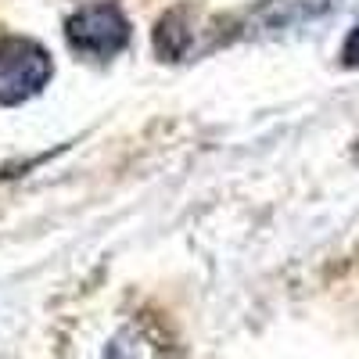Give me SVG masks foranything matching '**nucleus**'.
Returning a JSON list of instances; mask_svg holds the SVG:
<instances>
[{"label":"nucleus","mask_w":359,"mask_h":359,"mask_svg":"<svg viewBox=\"0 0 359 359\" xmlns=\"http://www.w3.org/2000/svg\"><path fill=\"white\" fill-rule=\"evenodd\" d=\"M341 65L345 69H359V22L348 29V36L341 43Z\"/></svg>","instance_id":"nucleus-5"},{"label":"nucleus","mask_w":359,"mask_h":359,"mask_svg":"<svg viewBox=\"0 0 359 359\" xmlns=\"http://www.w3.org/2000/svg\"><path fill=\"white\" fill-rule=\"evenodd\" d=\"M54 76V62L43 43L29 36L0 40V104L15 108L40 97Z\"/></svg>","instance_id":"nucleus-2"},{"label":"nucleus","mask_w":359,"mask_h":359,"mask_svg":"<svg viewBox=\"0 0 359 359\" xmlns=\"http://www.w3.org/2000/svg\"><path fill=\"white\" fill-rule=\"evenodd\" d=\"M334 8V0H259L248 11L237 15H219L216 18V33L219 47L233 40H252V36H277L287 29L309 25L313 18L327 15Z\"/></svg>","instance_id":"nucleus-1"},{"label":"nucleus","mask_w":359,"mask_h":359,"mask_svg":"<svg viewBox=\"0 0 359 359\" xmlns=\"http://www.w3.org/2000/svg\"><path fill=\"white\" fill-rule=\"evenodd\" d=\"M151 43H155V54L165 65L191 62V57H201V54L219 47L216 18H208L205 11H198L191 4H176L158 18Z\"/></svg>","instance_id":"nucleus-4"},{"label":"nucleus","mask_w":359,"mask_h":359,"mask_svg":"<svg viewBox=\"0 0 359 359\" xmlns=\"http://www.w3.org/2000/svg\"><path fill=\"white\" fill-rule=\"evenodd\" d=\"M130 36H133V25L118 4H90L69 15L65 22L69 47L86 62H111L115 54L130 47Z\"/></svg>","instance_id":"nucleus-3"},{"label":"nucleus","mask_w":359,"mask_h":359,"mask_svg":"<svg viewBox=\"0 0 359 359\" xmlns=\"http://www.w3.org/2000/svg\"><path fill=\"white\" fill-rule=\"evenodd\" d=\"M352 155H355V158H359V140H355V147H352Z\"/></svg>","instance_id":"nucleus-6"}]
</instances>
